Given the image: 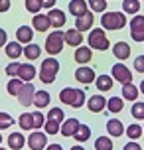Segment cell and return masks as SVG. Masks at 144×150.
I'll use <instances>...</instances> for the list:
<instances>
[{"instance_id":"cell-52","label":"cell","mask_w":144,"mask_h":150,"mask_svg":"<svg viewBox=\"0 0 144 150\" xmlns=\"http://www.w3.org/2000/svg\"><path fill=\"white\" fill-rule=\"evenodd\" d=\"M0 142H2V134H0Z\"/></svg>"},{"instance_id":"cell-41","label":"cell","mask_w":144,"mask_h":150,"mask_svg":"<svg viewBox=\"0 0 144 150\" xmlns=\"http://www.w3.org/2000/svg\"><path fill=\"white\" fill-rule=\"evenodd\" d=\"M132 117L138 120H144V103H134L132 105Z\"/></svg>"},{"instance_id":"cell-22","label":"cell","mask_w":144,"mask_h":150,"mask_svg":"<svg viewBox=\"0 0 144 150\" xmlns=\"http://www.w3.org/2000/svg\"><path fill=\"white\" fill-rule=\"evenodd\" d=\"M36 67L34 65H30V63H22V67H20V73H18V77L22 79L24 83H30L34 77H36Z\"/></svg>"},{"instance_id":"cell-40","label":"cell","mask_w":144,"mask_h":150,"mask_svg":"<svg viewBox=\"0 0 144 150\" xmlns=\"http://www.w3.org/2000/svg\"><path fill=\"white\" fill-rule=\"evenodd\" d=\"M14 125V119L8 115V112H0V130H4V128H10Z\"/></svg>"},{"instance_id":"cell-53","label":"cell","mask_w":144,"mask_h":150,"mask_svg":"<svg viewBox=\"0 0 144 150\" xmlns=\"http://www.w3.org/2000/svg\"><path fill=\"white\" fill-rule=\"evenodd\" d=\"M0 150H6V148H0Z\"/></svg>"},{"instance_id":"cell-48","label":"cell","mask_w":144,"mask_h":150,"mask_svg":"<svg viewBox=\"0 0 144 150\" xmlns=\"http://www.w3.org/2000/svg\"><path fill=\"white\" fill-rule=\"evenodd\" d=\"M42 6H44V8H49V10H52V8L55 6V0H42Z\"/></svg>"},{"instance_id":"cell-14","label":"cell","mask_w":144,"mask_h":150,"mask_svg":"<svg viewBox=\"0 0 144 150\" xmlns=\"http://www.w3.org/2000/svg\"><path fill=\"white\" fill-rule=\"evenodd\" d=\"M107 101L103 95H93V97H89V103H87V109L91 112H101L103 109H107Z\"/></svg>"},{"instance_id":"cell-32","label":"cell","mask_w":144,"mask_h":150,"mask_svg":"<svg viewBox=\"0 0 144 150\" xmlns=\"http://www.w3.org/2000/svg\"><path fill=\"white\" fill-rule=\"evenodd\" d=\"M95 150H113V140L109 136H99L95 140Z\"/></svg>"},{"instance_id":"cell-21","label":"cell","mask_w":144,"mask_h":150,"mask_svg":"<svg viewBox=\"0 0 144 150\" xmlns=\"http://www.w3.org/2000/svg\"><path fill=\"white\" fill-rule=\"evenodd\" d=\"M113 53L119 59H126V57H130V45L126 42H116L113 45Z\"/></svg>"},{"instance_id":"cell-29","label":"cell","mask_w":144,"mask_h":150,"mask_svg":"<svg viewBox=\"0 0 144 150\" xmlns=\"http://www.w3.org/2000/svg\"><path fill=\"white\" fill-rule=\"evenodd\" d=\"M34 105L38 107V109H44V107H47V105H49V93H47V91H36Z\"/></svg>"},{"instance_id":"cell-51","label":"cell","mask_w":144,"mask_h":150,"mask_svg":"<svg viewBox=\"0 0 144 150\" xmlns=\"http://www.w3.org/2000/svg\"><path fill=\"white\" fill-rule=\"evenodd\" d=\"M69 150H85V148H81V146H73V148H69Z\"/></svg>"},{"instance_id":"cell-5","label":"cell","mask_w":144,"mask_h":150,"mask_svg":"<svg viewBox=\"0 0 144 150\" xmlns=\"http://www.w3.org/2000/svg\"><path fill=\"white\" fill-rule=\"evenodd\" d=\"M109 38H107L105 30H101V28H95V30H91V34H89V47L91 50H99V52H105V50H109Z\"/></svg>"},{"instance_id":"cell-27","label":"cell","mask_w":144,"mask_h":150,"mask_svg":"<svg viewBox=\"0 0 144 150\" xmlns=\"http://www.w3.org/2000/svg\"><path fill=\"white\" fill-rule=\"evenodd\" d=\"M24 55H26L30 61L38 59L40 55H42V47H40L38 44H28L26 47H24Z\"/></svg>"},{"instance_id":"cell-28","label":"cell","mask_w":144,"mask_h":150,"mask_svg":"<svg viewBox=\"0 0 144 150\" xmlns=\"http://www.w3.org/2000/svg\"><path fill=\"white\" fill-rule=\"evenodd\" d=\"M95 85H97L99 91H111L113 89V77H109V75H99Z\"/></svg>"},{"instance_id":"cell-2","label":"cell","mask_w":144,"mask_h":150,"mask_svg":"<svg viewBox=\"0 0 144 150\" xmlns=\"http://www.w3.org/2000/svg\"><path fill=\"white\" fill-rule=\"evenodd\" d=\"M57 71H59V61L55 57H47V59L42 61V67H40V81L49 85V83L55 81L57 77Z\"/></svg>"},{"instance_id":"cell-44","label":"cell","mask_w":144,"mask_h":150,"mask_svg":"<svg viewBox=\"0 0 144 150\" xmlns=\"http://www.w3.org/2000/svg\"><path fill=\"white\" fill-rule=\"evenodd\" d=\"M134 69H136L138 73H144V55H138L136 59H134Z\"/></svg>"},{"instance_id":"cell-35","label":"cell","mask_w":144,"mask_h":150,"mask_svg":"<svg viewBox=\"0 0 144 150\" xmlns=\"http://www.w3.org/2000/svg\"><path fill=\"white\" fill-rule=\"evenodd\" d=\"M142 132H144V128L140 127V125H136V122H134V125H130V127L126 128V136H128L130 140L140 138V136H142Z\"/></svg>"},{"instance_id":"cell-46","label":"cell","mask_w":144,"mask_h":150,"mask_svg":"<svg viewBox=\"0 0 144 150\" xmlns=\"http://www.w3.org/2000/svg\"><path fill=\"white\" fill-rule=\"evenodd\" d=\"M10 10V0H0V12H8Z\"/></svg>"},{"instance_id":"cell-43","label":"cell","mask_w":144,"mask_h":150,"mask_svg":"<svg viewBox=\"0 0 144 150\" xmlns=\"http://www.w3.org/2000/svg\"><path fill=\"white\" fill-rule=\"evenodd\" d=\"M20 67H22V63H10V65H6V73L12 75V77H16V75L20 73Z\"/></svg>"},{"instance_id":"cell-23","label":"cell","mask_w":144,"mask_h":150,"mask_svg":"<svg viewBox=\"0 0 144 150\" xmlns=\"http://www.w3.org/2000/svg\"><path fill=\"white\" fill-rule=\"evenodd\" d=\"M24 85H26V83H24L20 77H14V79H10V81H8V85H6L8 95H14V97H18V95L22 93Z\"/></svg>"},{"instance_id":"cell-30","label":"cell","mask_w":144,"mask_h":150,"mask_svg":"<svg viewBox=\"0 0 144 150\" xmlns=\"http://www.w3.org/2000/svg\"><path fill=\"white\" fill-rule=\"evenodd\" d=\"M20 127H22V130H36V127H34V115L32 112H22V117H20Z\"/></svg>"},{"instance_id":"cell-33","label":"cell","mask_w":144,"mask_h":150,"mask_svg":"<svg viewBox=\"0 0 144 150\" xmlns=\"http://www.w3.org/2000/svg\"><path fill=\"white\" fill-rule=\"evenodd\" d=\"M77 142H85V140H89L91 138V128L87 127V125H81L79 127V130H77V134L73 136Z\"/></svg>"},{"instance_id":"cell-54","label":"cell","mask_w":144,"mask_h":150,"mask_svg":"<svg viewBox=\"0 0 144 150\" xmlns=\"http://www.w3.org/2000/svg\"><path fill=\"white\" fill-rule=\"evenodd\" d=\"M142 128H144V125H142Z\"/></svg>"},{"instance_id":"cell-8","label":"cell","mask_w":144,"mask_h":150,"mask_svg":"<svg viewBox=\"0 0 144 150\" xmlns=\"http://www.w3.org/2000/svg\"><path fill=\"white\" fill-rule=\"evenodd\" d=\"M130 36L134 42H144V16H134L130 22Z\"/></svg>"},{"instance_id":"cell-13","label":"cell","mask_w":144,"mask_h":150,"mask_svg":"<svg viewBox=\"0 0 144 150\" xmlns=\"http://www.w3.org/2000/svg\"><path fill=\"white\" fill-rule=\"evenodd\" d=\"M69 14H73L75 18H79V16H83V14H87L89 10V2H85V0H71L69 2Z\"/></svg>"},{"instance_id":"cell-47","label":"cell","mask_w":144,"mask_h":150,"mask_svg":"<svg viewBox=\"0 0 144 150\" xmlns=\"http://www.w3.org/2000/svg\"><path fill=\"white\" fill-rule=\"evenodd\" d=\"M6 40H8V36H6V32L0 28V47H4L6 45Z\"/></svg>"},{"instance_id":"cell-9","label":"cell","mask_w":144,"mask_h":150,"mask_svg":"<svg viewBox=\"0 0 144 150\" xmlns=\"http://www.w3.org/2000/svg\"><path fill=\"white\" fill-rule=\"evenodd\" d=\"M75 79L79 83H83V85H89V83L97 81V75L93 71L91 67H87V65H81V67L75 71Z\"/></svg>"},{"instance_id":"cell-45","label":"cell","mask_w":144,"mask_h":150,"mask_svg":"<svg viewBox=\"0 0 144 150\" xmlns=\"http://www.w3.org/2000/svg\"><path fill=\"white\" fill-rule=\"evenodd\" d=\"M122 150H142V148H140V144H136L134 140H130L128 144H124V148H122Z\"/></svg>"},{"instance_id":"cell-18","label":"cell","mask_w":144,"mask_h":150,"mask_svg":"<svg viewBox=\"0 0 144 150\" xmlns=\"http://www.w3.org/2000/svg\"><path fill=\"white\" fill-rule=\"evenodd\" d=\"M81 42H83V34H81L79 30L71 28V30L65 32V44L73 45V47H79V45H81Z\"/></svg>"},{"instance_id":"cell-25","label":"cell","mask_w":144,"mask_h":150,"mask_svg":"<svg viewBox=\"0 0 144 150\" xmlns=\"http://www.w3.org/2000/svg\"><path fill=\"white\" fill-rule=\"evenodd\" d=\"M138 93H140V89L134 87V83H126L122 87V99H126V101H136Z\"/></svg>"},{"instance_id":"cell-3","label":"cell","mask_w":144,"mask_h":150,"mask_svg":"<svg viewBox=\"0 0 144 150\" xmlns=\"http://www.w3.org/2000/svg\"><path fill=\"white\" fill-rule=\"evenodd\" d=\"M101 26L105 30H122L126 26V18L122 12H105L101 18Z\"/></svg>"},{"instance_id":"cell-19","label":"cell","mask_w":144,"mask_h":150,"mask_svg":"<svg viewBox=\"0 0 144 150\" xmlns=\"http://www.w3.org/2000/svg\"><path fill=\"white\" fill-rule=\"evenodd\" d=\"M24 144H26V138L22 132H12L8 136V148L10 150H22Z\"/></svg>"},{"instance_id":"cell-31","label":"cell","mask_w":144,"mask_h":150,"mask_svg":"<svg viewBox=\"0 0 144 150\" xmlns=\"http://www.w3.org/2000/svg\"><path fill=\"white\" fill-rule=\"evenodd\" d=\"M122 10L126 14H136L140 10V0H122Z\"/></svg>"},{"instance_id":"cell-42","label":"cell","mask_w":144,"mask_h":150,"mask_svg":"<svg viewBox=\"0 0 144 150\" xmlns=\"http://www.w3.org/2000/svg\"><path fill=\"white\" fill-rule=\"evenodd\" d=\"M32 115H34V127H36V130H40V128L42 127H46V117H44V115H42V112H32Z\"/></svg>"},{"instance_id":"cell-16","label":"cell","mask_w":144,"mask_h":150,"mask_svg":"<svg viewBox=\"0 0 144 150\" xmlns=\"http://www.w3.org/2000/svg\"><path fill=\"white\" fill-rule=\"evenodd\" d=\"M47 18H49V22H52L53 28H61V26L65 24V12H63V10H57V8H52V10L47 12Z\"/></svg>"},{"instance_id":"cell-34","label":"cell","mask_w":144,"mask_h":150,"mask_svg":"<svg viewBox=\"0 0 144 150\" xmlns=\"http://www.w3.org/2000/svg\"><path fill=\"white\" fill-rule=\"evenodd\" d=\"M122 107H124V103H122L121 97H111L109 99V103H107V109L111 112H121Z\"/></svg>"},{"instance_id":"cell-10","label":"cell","mask_w":144,"mask_h":150,"mask_svg":"<svg viewBox=\"0 0 144 150\" xmlns=\"http://www.w3.org/2000/svg\"><path fill=\"white\" fill-rule=\"evenodd\" d=\"M34 97H36V89H34V85H32V83H26L24 89H22V93L18 95V101H20L24 107H28V105H34Z\"/></svg>"},{"instance_id":"cell-20","label":"cell","mask_w":144,"mask_h":150,"mask_svg":"<svg viewBox=\"0 0 144 150\" xmlns=\"http://www.w3.org/2000/svg\"><path fill=\"white\" fill-rule=\"evenodd\" d=\"M32 24H34V28H36L38 32H47V30H49V26H52L47 14H36V16H34V20H32Z\"/></svg>"},{"instance_id":"cell-50","label":"cell","mask_w":144,"mask_h":150,"mask_svg":"<svg viewBox=\"0 0 144 150\" xmlns=\"http://www.w3.org/2000/svg\"><path fill=\"white\" fill-rule=\"evenodd\" d=\"M140 93H144V79H142V83H140Z\"/></svg>"},{"instance_id":"cell-37","label":"cell","mask_w":144,"mask_h":150,"mask_svg":"<svg viewBox=\"0 0 144 150\" xmlns=\"http://www.w3.org/2000/svg\"><path fill=\"white\" fill-rule=\"evenodd\" d=\"M46 132L47 134H57V132H61V122H57V120H46Z\"/></svg>"},{"instance_id":"cell-7","label":"cell","mask_w":144,"mask_h":150,"mask_svg":"<svg viewBox=\"0 0 144 150\" xmlns=\"http://www.w3.org/2000/svg\"><path fill=\"white\" fill-rule=\"evenodd\" d=\"M113 79H116V81L122 83V85L132 83V71H130L124 63H116L113 67Z\"/></svg>"},{"instance_id":"cell-12","label":"cell","mask_w":144,"mask_h":150,"mask_svg":"<svg viewBox=\"0 0 144 150\" xmlns=\"http://www.w3.org/2000/svg\"><path fill=\"white\" fill-rule=\"evenodd\" d=\"M79 127H81V122L77 119H65L61 122V134L63 136H75Z\"/></svg>"},{"instance_id":"cell-17","label":"cell","mask_w":144,"mask_h":150,"mask_svg":"<svg viewBox=\"0 0 144 150\" xmlns=\"http://www.w3.org/2000/svg\"><path fill=\"white\" fill-rule=\"evenodd\" d=\"M16 40L20 42V44H30L32 40H34V30H32L30 26H20L18 30H16Z\"/></svg>"},{"instance_id":"cell-39","label":"cell","mask_w":144,"mask_h":150,"mask_svg":"<svg viewBox=\"0 0 144 150\" xmlns=\"http://www.w3.org/2000/svg\"><path fill=\"white\" fill-rule=\"evenodd\" d=\"M89 8H91L93 12H105L107 0H89Z\"/></svg>"},{"instance_id":"cell-11","label":"cell","mask_w":144,"mask_h":150,"mask_svg":"<svg viewBox=\"0 0 144 150\" xmlns=\"http://www.w3.org/2000/svg\"><path fill=\"white\" fill-rule=\"evenodd\" d=\"M93 22H95L93 12H87V14L75 18V30H79L81 34H83V32H87V30H91V28H93Z\"/></svg>"},{"instance_id":"cell-1","label":"cell","mask_w":144,"mask_h":150,"mask_svg":"<svg viewBox=\"0 0 144 150\" xmlns=\"http://www.w3.org/2000/svg\"><path fill=\"white\" fill-rule=\"evenodd\" d=\"M59 101L63 105L79 109V107H83V103H85V91L83 89H73V87H65V89H61V93H59Z\"/></svg>"},{"instance_id":"cell-15","label":"cell","mask_w":144,"mask_h":150,"mask_svg":"<svg viewBox=\"0 0 144 150\" xmlns=\"http://www.w3.org/2000/svg\"><path fill=\"white\" fill-rule=\"evenodd\" d=\"M93 59V52L89 45H79L75 50V61L77 63H81V65H85V63H89V61Z\"/></svg>"},{"instance_id":"cell-36","label":"cell","mask_w":144,"mask_h":150,"mask_svg":"<svg viewBox=\"0 0 144 150\" xmlns=\"http://www.w3.org/2000/svg\"><path fill=\"white\" fill-rule=\"evenodd\" d=\"M47 119L49 120H57V122H63V120H65V115H63V111H61L59 107H53V109H49V112H47Z\"/></svg>"},{"instance_id":"cell-49","label":"cell","mask_w":144,"mask_h":150,"mask_svg":"<svg viewBox=\"0 0 144 150\" xmlns=\"http://www.w3.org/2000/svg\"><path fill=\"white\" fill-rule=\"evenodd\" d=\"M46 150H63V148H61V144H49Z\"/></svg>"},{"instance_id":"cell-6","label":"cell","mask_w":144,"mask_h":150,"mask_svg":"<svg viewBox=\"0 0 144 150\" xmlns=\"http://www.w3.org/2000/svg\"><path fill=\"white\" fill-rule=\"evenodd\" d=\"M28 146L30 150H44L47 148V132H40V130H34L28 138Z\"/></svg>"},{"instance_id":"cell-26","label":"cell","mask_w":144,"mask_h":150,"mask_svg":"<svg viewBox=\"0 0 144 150\" xmlns=\"http://www.w3.org/2000/svg\"><path fill=\"white\" fill-rule=\"evenodd\" d=\"M22 53H24V50H22V44H20V42H8L6 44V55L8 57L16 59V57H20Z\"/></svg>"},{"instance_id":"cell-24","label":"cell","mask_w":144,"mask_h":150,"mask_svg":"<svg viewBox=\"0 0 144 150\" xmlns=\"http://www.w3.org/2000/svg\"><path fill=\"white\" fill-rule=\"evenodd\" d=\"M107 132L111 136H114V138H119V136L124 132V127H122V122L119 119H111L107 122Z\"/></svg>"},{"instance_id":"cell-4","label":"cell","mask_w":144,"mask_h":150,"mask_svg":"<svg viewBox=\"0 0 144 150\" xmlns=\"http://www.w3.org/2000/svg\"><path fill=\"white\" fill-rule=\"evenodd\" d=\"M63 44H65V32L55 30L46 38V52L49 55H57L63 50Z\"/></svg>"},{"instance_id":"cell-38","label":"cell","mask_w":144,"mask_h":150,"mask_svg":"<svg viewBox=\"0 0 144 150\" xmlns=\"http://www.w3.org/2000/svg\"><path fill=\"white\" fill-rule=\"evenodd\" d=\"M42 0H26V10L28 12H32V14L36 16V14H40V10H42Z\"/></svg>"}]
</instances>
